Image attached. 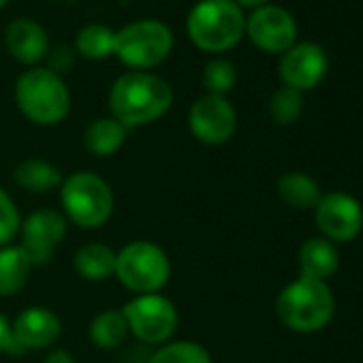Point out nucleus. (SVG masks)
Instances as JSON below:
<instances>
[{
	"label": "nucleus",
	"mask_w": 363,
	"mask_h": 363,
	"mask_svg": "<svg viewBox=\"0 0 363 363\" xmlns=\"http://www.w3.org/2000/svg\"><path fill=\"white\" fill-rule=\"evenodd\" d=\"M60 201L67 218L79 229H99L113 212L111 186L92 171H75L65 177Z\"/></svg>",
	"instance_id": "obj_5"
},
{
	"label": "nucleus",
	"mask_w": 363,
	"mask_h": 363,
	"mask_svg": "<svg viewBox=\"0 0 363 363\" xmlns=\"http://www.w3.org/2000/svg\"><path fill=\"white\" fill-rule=\"evenodd\" d=\"M340 267V255L333 242L310 238L299 250V269L303 278L327 282Z\"/></svg>",
	"instance_id": "obj_16"
},
{
	"label": "nucleus",
	"mask_w": 363,
	"mask_h": 363,
	"mask_svg": "<svg viewBox=\"0 0 363 363\" xmlns=\"http://www.w3.org/2000/svg\"><path fill=\"white\" fill-rule=\"evenodd\" d=\"M335 299L327 282L299 276L286 284L276 299L280 323L297 333H314L333 318Z\"/></svg>",
	"instance_id": "obj_2"
},
{
	"label": "nucleus",
	"mask_w": 363,
	"mask_h": 363,
	"mask_svg": "<svg viewBox=\"0 0 363 363\" xmlns=\"http://www.w3.org/2000/svg\"><path fill=\"white\" fill-rule=\"evenodd\" d=\"M316 227L329 242H350L363 227V210L359 201L346 193L323 195L314 208Z\"/></svg>",
	"instance_id": "obj_11"
},
{
	"label": "nucleus",
	"mask_w": 363,
	"mask_h": 363,
	"mask_svg": "<svg viewBox=\"0 0 363 363\" xmlns=\"http://www.w3.org/2000/svg\"><path fill=\"white\" fill-rule=\"evenodd\" d=\"M147 363H212V357L201 344L184 340L160 346Z\"/></svg>",
	"instance_id": "obj_24"
},
{
	"label": "nucleus",
	"mask_w": 363,
	"mask_h": 363,
	"mask_svg": "<svg viewBox=\"0 0 363 363\" xmlns=\"http://www.w3.org/2000/svg\"><path fill=\"white\" fill-rule=\"evenodd\" d=\"M173 105V88L147 71L120 75L109 90L111 116L126 128L145 126L162 118Z\"/></svg>",
	"instance_id": "obj_1"
},
{
	"label": "nucleus",
	"mask_w": 363,
	"mask_h": 363,
	"mask_svg": "<svg viewBox=\"0 0 363 363\" xmlns=\"http://www.w3.org/2000/svg\"><path fill=\"white\" fill-rule=\"evenodd\" d=\"M235 82H238V71L225 58H214L203 69V86H206L208 94L225 96L227 92L233 90Z\"/></svg>",
	"instance_id": "obj_26"
},
{
	"label": "nucleus",
	"mask_w": 363,
	"mask_h": 363,
	"mask_svg": "<svg viewBox=\"0 0 363 363\" xmlns=\"http://www.w3.org/2000/svg\"><path fill=\"white\" fill-rule=\"evenodd\" d=\"M191 41L210 54L233 50L246 35V16L235 0H201L186 20Z\"/></svg>",
	"instance_id": "obj_3"
},
{
	"label": "nucleus",
	"mask_w": 363,
	"mask_h": 363,
	"mask_svg": "<svg viewBox=\"0 0 363 363\" xmlns=\"http://www.w3.org/2000/svg\"><path fill=\"white\" fill-rule=\"evenodd\" d=\"M9 346H11V325L3 314H0V352L9 350Z\"/></svg>",
	"instance_id": "obj_29"
},
{
	"label": "nucleus",
	"mask_w": 363,
	"mask_h": 363,
	"mask_svg": "<svg viewBox=\"0 0 363 363\" xmlns=\"http://www.w3.org/2000/svg\"><path fill=\"white\" fill-rule=\"evenodd\" d=\"M20 111L39 126L60 124L71 111V92L60 75L48 67H33L16 82Z\"/></svg>",
	"instance_id": "obj_4"
},
{
	"label": "nucleus",
	"mask_w": 363,
	"mask_h": 363,
	"mask_svg": "<svg viewBox=\"0 0 363 363\" xmlns=\"http://www.w3.org/2000/svg\"><path fill=\"white\" fill-rule=\"evenodd\" d=\"M171 276L167 252L147 240L126 244L116 252V278L133 293H158Z\"/></svg>",
	"instance_id": "obj_6"
},
{
	"label": "nucleus",
	"mask_w": 363,
	"mask_h": 363,
	"mask_svg": "<svg viewBox=\"0 0 363 363\" xmlns=\"http://www.w3.org/2000/svg\"><path fill=\"white\" fill-rule=\"evenodd\" d=\"M7 3H9V0H0V9H3V7H5Z\"/></svg>",
	"instance_id": "obj_32"
},
{
	"label": "nucleus",
	"mask_w": 363,
	"mask_h": 363,
	"mask_svg": "<svg viewBox=\"0 0 363 363\" xmlns=\"http://www.w3.org/2000/svg\"><path fill=\"white\" fill-rule=\"evenodd\" d=\"M48 60H50V67H48V69L54 71L56 75L71 71V69H73V62H75L73 52H71V48H69L67 43H60V45H56L54 50H50V52H48Z\"/></svg>",
	"instance_id": "obj_28"
},
{
	"label": "nucleus",
	"mask_w": 363,
	"mask_h": 363,
	"mask_svg": "<svg viewBox=\"0 0 363 363\" xmlns=\"http://www.w3.org/2000/svg\"><path fill=\"white\" fill-rule=\"evenodd\" d=\"M126 139V126L118 122L113 116L109 118H96L90 122L84 130V145L90 154L105 158L116 154Z\"/></svg>",
	"instance_id": "obj_18"
},
{
	"label": "nucleus",
	"mask_w": 363,
	"mask_h": 363,
	"mask_svg": "<svg viewBox=\"0 0 363 363\" xmlns=\"http://www.w3.org/2000/svg\"><path fill=\"white\" fill-rule=\"evenodd\" d=\"M43 363H73V354L67 352L65 348H54V350L45 357Z\"/></svg>",
	"instance_id": "obj_30"
},
{
	"label": "nucleus",
	"mask_w": 363,
	"mask_h": 363,
	"mask_svg": "<svg viewBox=\"0 0 363 363\" xmlns=\"http://www.w3.org/2000/svg\"><path fill=\"white\" fill-rule=\"evenodd\" d=\"M67 235V218L56 210H37L22 223V248L33 265L52 259Z\"/></svg>",
	"instance_id": "obj_12"
},
{
	"label": "nucleus",
	"mask_w": 363,
	"mask_h": 363,
	"mask_svg": "<svg viewBox=\"0 0 363 363\" xmlns=\"http://www.w3.org/2000/svg\"><path fill=\"white\" fill-rule=\"evenodd\" d=\"M126 335H128L126 318H124L122 310H116V308L99 312L90 325V337L103 350L118 348L126 340Z\"/></svg>",
	"instance_id": "obj_22"
},
{
	"label": "nucleus",
	"mask_w": 363,
	"mask_h": 363,
	"mask_svg": "<svg viewBox=\"0 0 363 363\" xmlns=\"http://www.w3.org/2000/svg\"><path fill=\"white\" fill-rule=\"evenodd\" d=\"M62 173L48 160L28 158L16 167V182L28 193H50L62 186Z\"/></svg>",
	"instance_id": "obj_21"
},
{
	"label": "nucleus",
	"mask_w": 363,
	"mask_h": 363,
	"mask_svg": "<svg viewBox=\"0 0 363 363\" xmlns=\"http://www.w3.org/2000/svg\"><path fill=\"white\" fill-rule=\"evenodd\" d=\"M278 71L284 86L299 92L312 90L323 82L327 73V54L318 43H295L291 50L284 52Z\"/></svg>",
	"instance_id": "obj_14"
},
{
	"label": "nucleus",
	"mask_w": 363,
	"mask_h": 363,
	"mask_svg": "<svg viewBox=\"0 0 363 363\" xmlns=\"http://www.w3.org/2000/svg\"><path fill=\"white\" fill-rule=\"evenodd\" d=\"M5 45L18 62L26 67H35L37 62L48 58L50 37L39 22L22 18V20H13L7 26Z\"/></svg>",
	"instance_id": "obj_15"
},
{
	"label": "nucleus",
	"mask_w": 363,
	"mask_h": 363,
	"mask_svg": "<svg viewBox=\"0 0 363 363\" xmlns=\"http://www.w3.org/2000/svg\"><path fill=\"white\" fill-rule=\"evenodd\" d=\"M173 50V33L164 22L139 20L116 33L118 56L133 71H147L167 60Z\"/></svg>",
	"instance_id": "obj_7"
},
{
	"label": "nucleus",
	"mask_w": 363,
	"mask_h": 363,
	"mask_svg": "<svg viewBox=\"0 0 363 363\" xmlns=\"http://www.w3.org/2000/svg\"><path fill=\"white\" fill-rule=\"evenodd\" d=\"M128 331L145 344L167 342L177 327V310L173 301L158 293L137 295L122 308Z\"/></svg>",
	"instance_id": "obj_8"
},
{
	"label": "nucleus",
	"mask_w": 363,
	"mask_h": 363,
	"mask_svg": "<svg viewBox=\"0 0 363 363\" xmlns=\"http://www.w3.org/2000/svg\"><path fill=\"white\" fill-rule=\"evenodd\" d=\"M75 269L84 280H92V282H101L107 280L111 276H116V252L99 242H90L84 244L77 252H75Z\"/></svg>",
	"instance_id": "obj_20"
},
{
	"label": "nucleus",
	"mask_w": 363,
	"mask_h": 363,
	"mask_svg": "<svg viewBox=\"0 0 363 363\" xmlns=\"http://www.w3.org/2000/svg\"><path fill=\"white\" fill-rule=\"evenodd\" d=\"M60 331L62 323L54 310L43 306L26 308L11 325L9 352L18 354L28 350H43L60 337Z\"/></svg>",
	"instance_id": "obj_13"
},
{
	"label": "nucleus",
	"mask_w": 363,
	"mask_h": 363,
	"mask_svg": "<svg viewBox=\"0 0 363 363\" xmlns=\"http://www.w3.org/2000/svg\"><path fill=\"white\" fill-rule=\"evenodd\" d=\"M22 229V218L11 195L0 189V248L9 246Z\"/></svg>",
	"instance_id": "obj_27"
},
{
	"label": "nucleus",
	"mask_w": 363,
	"mask_h": 363,
	"mask_svg": "<svg viewBox=\"0 0 363 363\" xmlns=\"http://www.w3.org/2000/svg\"><path fill=\"white\" fill-rule=\"evenodd\" d=\"M33 261L22 246L0 248V297H13L20 293L30 276Z\"/></svg>",
	"instance_id": "obj_17"
},
{
	"label": "nucleus",
	"mask_w": 363,
	"mask_h": 363,
	"mask_svg": "<svg viewBox=\"0 0 363 363\" xmlns=\"http://www.w3.org/2000/svg\"><path fill=\"white\" fill-rule=\"evenodd\" d=\"M75 50L88 60L109 58L116 50V33L103 24H88L77 33Z\"/></svg>",
	"instance_id": "obj_23"
},
{
	"label": "nucleus",
	"mask_w": 363,
	"mask_h": 363,
	"mask_svg": "<svg viewBox=\"0 0 363 363\" xmlns=\"http://www.w3.org/2000/svg\"><path fill=\"white\" fill-rule=\"evenodd\" d=\"M189 128L197 141L206 145H223L238 130V111L225 96L206 94L191 107Z\"/></svg>",
	"instance_id": "obj_9"
},
{
	"label": "nucleus",
	"mask_w": 363,
	"mask_h": 363,
	"mask_svg": "<svg viewBox=\"0 0 363 363\" xmlns=\"http://www.w3.org/2000/svg\"><path fill=\"white\" fill-rule=\"evenodd\" d=\"M246 35L267 54H284L297 43L295 18L278 5H265L250 13L246 20Z\"/></svg>",
	"instance_id": "obj_10"
},
{
	"label": "nucleus",
	"mask_w": 363,
	"mask_h": 363,
	"mask_svg": "<svg viewBox=\"0 0 363 363\" xmlns=\"http://www.w3.org/2000/svg\"><path fill=\"white\" fill-rule=\"evenodd\" d=\"M278 195L293 210H314L323 197L318 182L301 171L284 173L278 179Z\"/></svg>",
	"instance_id": "obj_19"
},
{
	"label": "nucleus",
	"mask_w": 363,
	"mask_h": 363,
	"mask_svg": "<svg viewBox=\"0 0 363 363\" xmlns=\"http://www.w3.org/2000/svg\"><path fill=\"white\" fill-rule=\"evenodd\" d=\"M301 111H303V96L299 90L282 86L280 90L274 92V96L269 101V116L276 124L289 126L299 120Z\"/></svg>",
	"instance_id": "obj_25"
},
{
	"label": "nucleus",
	"mask_w": 363,
	"mask_h": 363,
	"mask_svg": "<svg viewBox=\"0 0 363 363\" xmlns=\"http://www.w3.org/2000/svg\"><path fill=\"white\" fill-rule=\"evenodd\" d=\"M240 7H248V9H259V7H265L269 0H235Z\"/></svg>",
	"instance_id": "obj_31"
}]
</instances>
